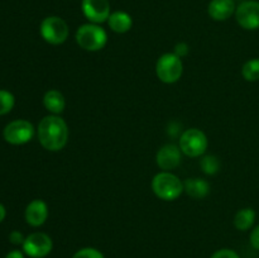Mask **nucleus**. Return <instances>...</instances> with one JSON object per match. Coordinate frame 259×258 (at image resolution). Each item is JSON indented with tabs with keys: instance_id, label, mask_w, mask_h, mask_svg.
I'll list each match as a JSON object with an SVG mask.
<instances>
[{
	"instance_id": "obj_1",
	"label": "nucleus",
	"mask_w": 259,
	"mask_h": 258,
	"mask_svg": "<svg viewBox=\"0 0 259 258\" xmlns=\"http://www.w3.org/2000/svg\"><path fill=\"white\" fill-rule=\"evenodd\" d=\"M37 134L43 148L51 152L61 151L68 141L67 123L55 114L47 115L38 124Z\"/></svg>"
},
{
	"instance_id": "obj_2",
	"label": "nucleus",
	"mask_w": 259,
	"mask_h": 258,
	"mask_svg": "<svg viewBox=\"0 0 259 258\" xmlns=\"http://www.w3.org/2000/svg\"><path fill=\"white\" fill-rule=\"evenodd\" d=\"M152 190L157 197L164 201H172L181 196L184 190V182L168 171L157 174L152 180Z\"/></svg>"
},
{
	"instance_id": "obj_3",
	"label": "nucleus",
	"mask_w": 259,
	"mask_h": 258,
	"mask_svg": "<svg viewBox=\"0 0 259 258\" xmlns=\"http://www.w3.org/2000/svg\"><path fill=\"white\" fill-rule=\"evenodd\" d=\"M76 42L82 50L96 52L103 50L108 42V33L95 23L82 24L76 32Z\"/></svg>"
},
{
	"instance_id": "obj_4",
	"label": "nucleus",
	"mask_w": 259,
	"mask_h": 258,
	"mask_svg": "<svg viewBox=\"0 0 259 258\" xmlns=\"http://www.w3.org/2000/svg\"><path fill=\"white\" fill-rule=\"evenodd\" d=\"M184 72V63L179 56L164 53L158 58L156 65L157 77L164 83H175L181 78Z\"/></svg>"
},
{
	"instance_id": "obj_5",
	"label": "nucleus",
	"mask_w": 259,
	"mask_h": 258,
	"mask_svg": "<svg viewBox=\"0 0 259 258\" xmlns=\"http://www.w3.org/2000/svg\"><path fill=\"white\" fill-rule=\"evenodd\" d=\"M39 32L46 42L57 46L66 42L68 34H70V28L62 18L52 15V17H47L42 20Z\"/></svg>"
},
{
	"instance_id": "obj_6",
	"label": "nucleus",
	"mask_w": 259,
	"mask_h": 258,
	"mask_svg": "<svg viewBox=\"0 0 259 258\" xmlns=\"http://www.w3.org/2000/svg\"><path fill=\"white\" fill-rule=\"evenodd\" d=\"M209 142L202 131L191 128L185 131L180 138V148L184 154L189 157H200L206 152Z\"/></svg>"
},
{
	"instance_id": "obj_7",
	"label": "nucleus",
	"mask_w": 259,
	"mask_h": 258,
	"mask_svg": "<svg viewBox=\"0 0 259 258\" xmlns=\"http://www.w3.org/2000/svg\"><path fill=\"white\" fill-rule=\"evenodd\" d=\"M34 136V126L32 123L24 119L13 120L8 124L3 132L5 141L14 146H22L32 141Z\"/></svg>"
},
{
	"instance_id": "obj_8",
	"label": "nucleus",
	"mask_w": 259,
	"mask_h": 258,
	"mask_svg": "<svg viewBox=\"0 0 259 258\" xmlns=\"http://www.w3.org/2000/svg\"><path fill=\"white\" fill-rule=\"evenodd\" d=\"M23 252L30 258H45L52 252L53 242L46 233L35 232L25 237L23 243Z\"/></svg>"
},
{
	"instance_id": "obj_9",
	"label": "nucleus",
	"mask_w": 259,
	"mask_h": 258,
	"mask_svg": "<svg viewBox=\"0 0 259 258\" xmlns=\"http://www.w3.org/2000/svg\"><path fill=\"white\" fill-rule=\"evenodd\" d=\"M235 19L243 29H259V2L245 0L240 3L235 10Z\"/></svg>"
},
{
	"instance_id": "obj_10",
	"label": "nucleus",
	"mask_w": 259,
	"mask_h": 258,
	"mask_svg": "<svg viewBox=\"0 0 259 258\" xmlns=\"http://www.w3.org/2000/svg\"><path fill=\"white\" fill-rule=\"evenodd\" d=\"M81 9L86 19L95 24L108 22L111 14L109 0H82Z\"/></svg>"
},
{
	"instance_id": "obj_11",
	"label": "nucleus",
	"mask_w": 259,
	"mask_h": 258,
	"mask_svg": "<svg viewBox=\"0 0 259 258\" xmlns=\"http://www.w3.org/2000/svg\"><path fill=\"white\" fill-rule=\"evenodd\" d=\"M156 161L159 168L164 171L176 168L181 163V148L175 144H166L157 152Z\"/></svg>"
},
{
	"instance_id": "obj_12",
	"label": "nucleus",
	"mask_w": 259,
	"mask_h": 258,
	"mask_svg": "<svg viewBox=\"0 0 259 258\" xmlns=\"http://www.w3.org/2000/svg\"><path fill=\"white\" fill-rule=\"evenodd\" d=\"M24 217L30 227H40L48 218V205L43 200H33L25 207Z\"/></svg>"
},
{
	"instance_id": "obj_13",
	"label": "nucleus",
	"mask_w": 259,
	"mask_h": 258,
	"mask_svg": "<svg viewBox=\"0 0 259 258\" xmlns=\"http://www.w3.org/2000/svg\"><path fill=\"white\" fill-rule=\"evenodd\" d=\"M237 5L234 0H211L207 7V14L211 19L223 22L235 14Z\"/></svg>"
},
{
	"instance_id": "obj_14",
	"label": "nucleus",
	"mask_w": 259,
	"mask_h": 258,
	"mask_svg": "<svg viewBox=\"0 0 259 258\" xmlns=\"http://www.w3.org/2000/svg\"><path fill=\"white\" fill-rule=\"evenodd\" d=\"M108 24L110 29L115 33H126L131 30L132 25H133V19L131 15L123 10H118V12H113L108 19Z\"/></svg>"
},
{
	"instance_id": "obj_15",
	"label": "nucleus",
	"mask_w": 259,
	"mask_h": 258,
	"mask_svg": "<svg viewBox=\"0 0 259 258\" xmlns=\"http://www.w3.org/2000/svg\"><path fill=\"white\" fill-rule=\"evenodd\" d=\"M184 190L194 199H204L210 192V184L204 179H187L184 182Z\"/></svg>"
},
{
	"instance_id": "obj_16",
	"label": "nucleus",
	"mask_w": 259,
	"mask_h": 258,
	"mask_svg": "<svg viewBox=\"0 0 259 258\" xmlns=\"http://www.w3.org/2000/svg\"><path fill=\"white\" fill-rule=\"evenodd\" d=\"M43 105L50 113L58 115L65 110L66 100L62 93L58 90H48L43 96Z\"/></svg>"
},
{
	"instance_id": "obj_17",
	"label": "nucleus",
	"mask_w": 259,
	"mask_h": 258,
	"mask_svg": "<svg viewBox=\"0 0 259 258\" xmlns=\"http://www.w3.org/2000/svg\"><path fill=\"white\" fill-rule=\"evenodd\" d=\"M255 222V211L252 207H244L240 209L234 217V227L238 230H249Z\"/></svg>"
},
{
	"instance_id": "obj_18",
	"label": "nucleus",
	"mask_w": 259,
	"mask_h": 258,
	"mask_svg": "<svg viewBox=\"0 0 259 258\" xmlns=\"http://www.w3.org/2000/svg\"><path fill=\"white\" fill-rule=\"evenodd\" d=\"M242 75L249 82L259 80V58H252L243 65Z\"/></svg>"
},
{
	"instance_id": "obj_19",
	"label": "nucleus",
	"mask_w": 259,
	"mask_h": 258,
	"mask_svg": "<svg viewBox=\"0 0 259 258\" xmlns=\"http://www.w3.org/2000/svg\"><path fill=\"white\" fill-rule=\"evenodd\" d=\"M200 166L206 175H215L220 168V161L217 156L209 154V156L202 157Z\"/></svg>"
},
{
	"instance_id": "obj_20",
	"label": "nucleus",
	"mask_w": 259,
	"mask_h": 258,
	"mask_svg": "<svg viewBox=\"0 0 259 258\" xmlns=\"http://www.w3.org/2000/svg\"><path fill=\"white\" fill-rule=\"evenodd\" d=\"M15 98L10 91L0 90V115L10 113L14 108Z\"/></svg>"
},
{
	"instance_id": "obj_21",
	"label": "nucleus",
	"mask_w": 259,
	"mask_h": 258,
	"mask_svg": "<svg viewBox=\"0 0 259 258\" xmlns=\"http://www.w3.org/2000/svg\"><path fill=\"white\" fill-rule=\"evenodd\" d=\"M72 258H105L103 253L99 249L93 247H85L78 249L75 254L72 255Z\"/></svg>"
},
{
	"instance_id": "obj_22",
	"label": "nucleus",
	"mask_w": 259,
	"mask_h": 258,
	"mask_svg": "<svg viewBox=\"0 0 259 258\" xmlns=\"http://www.w3.org/2000/svg\"><path fill=\"white\" fill-rule=\"evenodd\" d=\"M210 258H240L235 250L229 249V248H223V249L217 250Z\"/></svg>"
},
{
	"instance_id": "obj_23",
	"label": "nucleus",
	"mask_w": 259,
	"mask_h": 258,
	"mask_svg": "<svg viewBox=\"0 0 259 258\" xmlns=\"http://www.w3.org/2000/svg\"><path fill=\"white\" fill-rule=\"evenodd\" d=\"M24 239H25L24 235H23L20 232H18V230H13V232L9 234L10 243H12V244H14V245H19V244L23 245V243H24Z\"/></svg>"
},
{
	"instance_id": "obj_24",
	"label": "nucleus",
	"mask_w": 259,
	"mask_h": 258,
	"mask_svg": "<svg viewBox=\"0 0 259 258\" xmlns=\"http://www.w3.org/2000/svg\"><path fill=\"white\" fill-rule=\"evenodd\" d=\"M249 242L250 245H252L254 249L259 250V225H257L255 228H253L252 233L249 235Z\"/></svg>"
},
{
	"instance_id": "obj_25",
	"label": "nucleus",
	"mask_w": 259,
	"mask_h": 258,
	"mask_svg": "<svg viewBox=\"0 0 259 258\" xmlns=\"http://www.w3.org/2000/svg\"><path fill=\"white\" fill-rule=\"evenodd\" d=\"M174 53L176 56H179L180 58L185 57V56L189 55V46L186 43H177L176 47H175Z\"/></svg>"
},
{
	"instance_id": "obj_26",
	"label": "nucleus",
	"mask_w": 259,
	"mask_h": 258,
	"mask_svg": "<svg viewBox=\"0 0 259 258\" xmlns=\"http://www.w3.org/2000/svg\"><path fill=\"white\" fill-rule=\"evenodd\" d=\"M5 258H24V253L20 252V250H12V252L8 253L7 255H5Z\"/></svg>"
},
{
	"instance_id": "obj_27",
	"label": "nucleus",
	"mask_w": 259,
	"mask_h": 258,
	"mask_svg": "<svg viewBox=\"0 0 259 258\" xmlns=\"http://www.w3.org/2000/svg\"><path fill=\"white\" fill-rule=\"evenodd\" d=\"M7 217V210H5V206L3 204H0V223L5 219Z\"/></svg>"
}]
</instances>
